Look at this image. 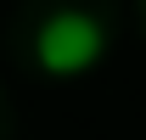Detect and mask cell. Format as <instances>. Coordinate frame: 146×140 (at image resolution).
<instances>
[{
    "instance_id": "1",
    "label": "cell",
    "mask_w": 146,
    "mask_h": 140,
    "mask_svg": "<svg viewBox=\"0 0 146 140\" xmlns=\"http://www.w3.org/2000/svg\"><path fill=\"white\" fill-rule=\"evenodd\" d=\"M101 56H107V28H101L96 11L62 6L34 28V62L51 79H84Z\"/></svg>"
},
{
    "instance_id": "2",
    "label": "cell",
    "mask_w": 146,
    "mask_h": 140,
    "mask_svg": "<svg viewBox=\"0 0 146 140\" xmlns=\"http://www.w3.org/2000/svg\"><path fill=\"white\" fill-rule=\"evenodd\" d=\"M141 6H146V0H141Z\"/></svg>"
}]
</instances>
